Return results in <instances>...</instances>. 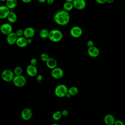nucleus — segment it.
Returning a JSON list of instances; mask_svg holds the SVG:
<instances>
[{"label":"nucleus","instance_id":"nucleus-1","mask_svg":"<svg viewBox=\"0 0 125 125\" xmlns=\"http://www.w3.org/2000/svg\"><path fill=\"white\" fill-rule=\"evenodd\" d=\"M54 21L59 25H66L70 21V15L68 11L64 9L59 10L55 14Z\"/></svg>","mask_w":125,"mask_h":125},{"label":"nucleus","instance_id":"nucleus-2","mask_svg":"<svg viewBox=\"0 0 125 125\" xmlns=\"http://www.w3.org/2000/svg\"><path fill=\"white\" fill-rule=\"evenodd\" d=\"M68 91L67 86L63 84L58 85L55 88V94L59 98H63L65 97L66 93Z\"/></svg>","mask_w":125,"mask_h":125},{"label":"nucleus","instance_id":"nucleus-3","mask_svg":"<svg viewBox=\"0 0 125 125\" xmlns=\"http://www.w3.org/2000/svg\"><path fill=\"white\" fill-rule=\"evenodd\" d=\"M13 83L14 84L18 87H21L24 86L26 83V79L22 75H16L14 77L13 79Z\"/></svg>","mask_w":125,"mask_h":125},{"label":"nucleus","instance_id":"nucleus-4","mask_svg":"<svg viewBox=\"0 0 125 125\" xmlns=\"http://www.w3.org/2000/svg\"><path fill=\"white\" fill-rule=\"evenodd\" d=\"M51 75L53 78L59 79L63 77V71L62 68L56 67L52 69L51 71Z\"/></svg>","mask_w":125,"mask_h":125},{"label":"nucleus","instance_id":"nucleus-5","mask_svg":"<svg viewBox=\"0 0 125 125\" xmlns=\"http://www.w3.org/2000/svg\"><path fill=\"white\" fill-rule=\"evenodd\" d=\"M70 33L72 37L77 38L81 37L82 35L83 30L80 27L75 26L71 28Z\"/></svg>","mask_w":125,"mask_h":125},{"label":"nucleus","instance_id":"nucleus-6","mask_svg":"<svg viewBox=\"0 0 125 125\" xmlns=\"http://www.w3.org/2000/svg\"><path fill=\"white\" fill-rule=\"evenodd\" d=\"M10 11V9L6 5H1L0 6V19L7 18Z\"/></svg>","mask_w":125,"mask_h":125},{"label":"nucleus","instance_id":"nucleus-7","mask_svg":"<svg viewBox=\"0 0 125 125\" xmlns=\"http://www.w3.org/2000/svg\"><path fill=\"white\" fill-rule=\"evenodd\" d=\"M32 111L31 109L26 108L23 109L21 113V117L24 120L27 121L30 119L32 116Z\"/></svg>","mask_w":125,"mask_h":125},{"label":"nucleus","instance_id":"nucleus-8","mask_svg":"<svg viewBox=\"0 0 125 125\" xmlns=\"http://www.w3.org/2000/svg\"><path fill=\"white\" fill-rule=\"evenodd\" d=\"M74 8L77 10H83L85 7L86 3L85 0H74L72 2Z\"/></svg>","mask_w":125,"mask_h":125},{"label":"nucleus","instance_id":"nucleus-9","mask_svg":"<svg viewBox=\"0 0 125 125\" xmlns=\"http://www.w3.org/2000/svg\"><path fill=\"white\" fill-rule=\"evenodd\" d=\"M13 30L12 26L8 23H3L0 26V31L1 33L4 35H8L11 33Z\"/></svg>","mask_w":125,"mask_h":125},{"label":"nucleus","instance_id":"nucleus-10","mask_svg":"<svg viewBox=\"0 0 125 125\" xmlns=\"http://www.w3.org/2000/svg\"><path fill=\"white\" fill-rule=\"evenodd\" d=\"M26 72L29 76L34 77L37 74V68L36 65L30 64L27 66L26 69Z\"/></svg>","mask_w":125,"mask_h":125},{"label":"nucleus","instance_id":"nucleus-11","mask_svg":"<svg viewBox=\"0 0 125 125\" xmlns=\"http://www.w3.org/2000/svg\"><path fill=\"white\" fill-rule=\"evenodd\" d=\"M18 36L16 34V32H13L9 33L7 35L6 37V41L8 44L13 45L16 43Z\"/></svg>","mask_w":125,"mask_h":125},{"label":"nucleus","instance_id":"nucleus-12","mask_svg":"<svg viewBox=\"0 0 125 125\" xmlns=\"http://www.w3.org/2000/svg\"><path fill=\"white\" fill-rule=\"evenodd\" d=\"M87 53L89 56L95 58L98 56L100 53L99 49L95 46H93L92 47H88V49L87 50Z\"/></svg>","mask_w":125,"mask_h":125},{"label":"nucleus","instance_id":"nucleus-13","mask_svg":"<svg viewBox=\"0 0 125 125\" xmlns=\"http://www.w3.org/2000/svg\"><path fill=\"white\" fill-rule=\"evenodd\" d=\"M16 43L19 47H25L28 44L27 39L25 37H19L18 38Z\"/></svg>","mask_w":125,"mask_h":125},{"label":"nucleus","instance_id":"nucleus-14","mask_svg":"<svg viewBox=\"0 0 125 125\" xmlns=\"http://www.w3.org/2000/svg\"><path fill=\"white\" fill-rule=\"evenodd\" d=\"M35 29L31 27H28L26 28L24 30L23 36L27 39L32 38L35 35Z\"/></svg>","mask_w":125,"mask_h":125},{"label":"nucleus","instance_id":"nucleus-15","mask_svg":"<svg viewBox=\"0 0 125 125\" xmlns=\"http://www.w3.org/2000/svg\"><path fill=\"white\" fill-rule=\"evenodd\" d=\"M115 118L113 115L110 114L105 115L104 118V123L107 125H113L114 124Z\"/></svg>","mask_w":125,"mask_h":125},{"label":"nucleus","instance_id":"nucleus-16","mask_svg":"<svg viewBox=\"0 0 125 125\" xmlns=\"http://www.w3.org/2000/svg\"><path fill=\"white\" fill-rule=\"evenodd\" d=\"M54 37L52 42H58L61 41L63 36L62 32L58 29H54Z\"/></svg>","mask_w":125,"mask_h":125},{"label":"nucleus","instance_id":"nucleus-17","mask_svg":"<svg viewBox=\"0 0 125 125\" xmlns=\"http://www.w3.org/2000/svg\"><path fill=\"white\" fill-rule=\"evenodd\" d=\"M46 64L49 68L52 69L57 67V62L55 59L53 58H49L46 62Z\"/></svg>","mask_w":125,"mask_h":125},{"label":"nucleus","instance_id":"nucleus-18","mask_svg":"<svg viewBox=\"0 0 125 125\" xmlns=\"http://www.w3.org/2000/svg\"><path fill=\"white\" fill-rule=\"evenodd\" d=\"M17 0H6L5 1V5L10 9H13L15 8L17 6Z\"/></svg>","mask_w":125,"mask_h":125},{"label":"nucleus","instance_id":"nucleus-19","mask_svg":"<svg viewBox=\"0 0 125 125\" xmlns=\"http://www.w3.org/2000/svg\"><path fill=\"white\" fill-rule=\"evenodd\" d=\"M7 18L10 23H14L17 20V16L14 12L10 11Z\"/></svg>","mask_w":125,"mask_h":125},{"label":"nucleus","instance_id":"nucleus-20","mask_svg":"<svg viewBox=\"0 0 125 125\" xmlns=\"http://www.w3.org/2000/svg\"><path fill=\"white\" fill-rule=\"evenodd\" d=\"M73 8H74V6L72 2L65 1L63 4V9L68 12L72 10Z\"/></svg>","mask_w":125,"mask_h":125},{"label":"nucleus","instance_id":"nucleus-21","mask_svg":"<svg viewBox=\"0 0 125 125\" xmlns=\"http://www.w3.org/2000/svg\"><path fill=\"white\" fill-rule=\"evenodd\" d=\"M49 32L45 28H42L41 29L39 32V36L42 39H46L47 38H48V35H49Z\"/></svg>","mask_w":125,"mask_h":125},{"label":"nucleus","instance_id":"nucleus-22","mask_svg":"<svg viewBox=\"0 0 125 125\" xmlns=\"http://www.w3.org/2000/svg\"><path fill=\"white\" fill-rule=\"evenodd\" d=\"M62 111H57L53 113L52 115V118L53 120L55 121H58L62 118Z\"/></svg>","mask_w":125,"mask_h":125},{"label":"nucleus","instance_id":"nucleus-23","mask_svg":"<svg viewBox=\"0 0 125 125\" xmlns=\"http://www.w3.org/2000/svg\"><path fill=\"white\" fill-rule=\"evenodd\" d=\"M68 92L71 95V96H75L77 95L79 91H78V89L76 87L72 86L68 89Z\"/></svg>","mask_w":125,"mask_h":125},{"label":"nucleus","instance_id":"nucleus-24","mask_svg":"<svg viewBox=\"0 0 125 125\" xmlns=\"http://www.w3.org/2000/svg\"><path fill=\"white\" fill-rule=\"evenodd\" d=\"M22 72V69L21 66H17L14 68V73L16 75H21Z\"/></svg>","mask_w":125,"mask_h":125},{"label":"nucleus","instance_id":"nucleus-25","mask_svg":"<svg viewBox=\"0 0 125 125\" xmlns=\"http://www.w3.org/2000/svg\"><path fill=\"white\" fill-rule=\"evenodd\" d=\"M48 55L46 53H42L41 55V59L43 62H46L47 60L49 59Z\"/></svg>","mask_w":125,"mask_h":125},{"label":"nucleus","instance_id":"nucleus-26","mask_svg":"<svg viewBox=\"0 0 125 125\" xmlns=\"http://www.w3.org/2000/svg\"><path fill=\"white\" fill-rule=\"evenodd\" d=\"M2 72H3L4 74H6V76H14V73L13 72L9 70V69H5Z\"/></svg>","mask_w":125,"mask_h":125},{"label":"nucleus","instance_id":"nucleus-27","mask_svg":"<svg viewBox=\"0 0 125 125\" xmlns=\"http://www.w3.org/2000/svg\"><path fill=\"white\" fill-rule=\"evenodd\" d=\"M23 32H24V30H23L22 29H18L16 31V33L18 36V37H21L22 36V35H23Z\"/></svg>","mask_w":125,"mask_h":125},{"label":"nucleus","instance_id":"nucleus-28","mask_svg":"<svg viewBox=\"0 0 125 125\" xmlns=\"http://www.w3.org/2000/svg\"><path fill=\"white\" fill-rule=\"evenodd\" d=\"M54 29L51 30L49 33V35H48V38L50 41H52L53 39V37H54Z\"/></svg>","mask_w":125,"mask_h":125},{"label":"nucleus","instance_id":"nucleus-29","mask_svg":"<svg viewBox=\"0 0 125 125\" xmlns=\"http://www.w3.org/2000/svg\"><path fill=\"white\" fill-rule=\"evenodd\" d=\"M114 125H124V122L120 120H116L114 123Z\"/></svg>","mask_w":125,"mask_h":125},{"label":"nucleus","instance_id":"nucleus-30","mask_svg":"<svg viewBox=\"0 0 125 125\" xmlns=\"http://www.w3.org/2000/svg\"><path fill=\"white\" fill-rule=\"evenodd\" d=\"M86 44H87V46L88 47H92V46H94V42H93L92 40H88V41L87 42Z\"/></svg>","mask_w":125,"mask_h":125},{"label":"nucleus","instance_id":"nucleus-31","mask_svg":"<svg viewBox=\"0 0 125 125\" xmlns=\"http://www.w3.org/2000/svg\"><path fill=\"white\" fill-rule=\"evenodd\" d=\"M37 63V60L35 58H32L30 60V64L36 65Z\"/></svg>","mask_w":125,"mask_h":125},{"label":"nucleus","instance_id":"nucleus-32","mask_svg":"<svg viewBox=\"0 0 125 125\" xmlns=\"http://www.w3.org/2000/svg\"><path fill=\"white\" fill-rule=\"evenodd\" d=\"M95 1L100 4H103L106 2V0H95Z\"/></svg>","mask_w":125,"mask_h":125},{"label":"nucleus","instance_id":"nucleus-33","mask_svg":"<svg viewBox=\"0 0 125 125\" xmlns=\"http://www.w3.org/2000/svg\"><path fill=\"white\" fill-rule=\"evenodd\" d=\"M42 75H41V74H40V75H38V76L37 77V78H36L37 81L39 83H41L42 80Z\"/></svg>","mask_w":125,"mask_h":125},{"label":"nucleus","instance_id":"nucleus-34","mask_svg":"<svg viewBox=\"0 0 125 125\" xmlns=\"http://www.w3.org/2000/svg\"><path fill=\"white\" fill-rule=\"evenodd\" d=\"M62 114L63 116H66L68 114V111L66 109H64L62 111Z\"/></svg>","mask_w":125,"mask_h":125},{"label":"nucleus","instance_id":"nucleus-35","mask_svg":"<svg viewBox=\"0 0 125 125\" xmlns=\"http://www.w3.org/2000/svg\"><path fill=\"white\" fill-rule=\"evenodd\" d=\"M46 2L47 3L49 4H52V3H54V0H46Z\"/></svg>","mask_w":125,"mask_h":125},{"label":"nucleus","instance_id":"nucleus-36","mask_svg":"<svg viewBox=\"0 0 125 125\" xmlns=\"http://www.w3.org/2000/svg\"><path fill=\"white\" fill-rule=\"evenodd\" d=\"M22 2L25 3H29L32 0H21Z\"/></svg>","mask_w":125,"mask_h":125},{"label":"nucleus","instance_id":"nucleus-37","mask_svg":"<svg viewBox=\"0 0 125 125\" xmlns=\"http://www.w3.org/2000/svg\"><path fill=\"white\" fill-rule=\"evenodd\" d=\"M27 42L28 44H31L32 42V40L31 39V38L27 39Z\"/></svg>","mask_w":125,"mask_h":125},{"label":"nucleus","instance_id":"nucleus-38","mask_svg":"<svg viewBox=\"0 0 125 125\" xmlns=\"http://www.w3.org/2000/svg\"><path fill=\"white\" fill-rule=\"evenodd\" d=\"M71 95L68 92L67 93H66V95H65V97H66V98H70L71 97Z\"/></svg>","mask_w":125,"mask_h":125},{"label":"nucleus","instance_id":"nucleus-39","mask_svg":"<svg viewBox=\"0 0 125 125\" xmlns=\"http://www.w3.org/2000/svg\"><path fill=\"white\" fill-rule=\"evenodd\" d=\"M114 0H106V2L108 3H112L114 2Z\"/></svg>","mask_w":125,"mask_h":125},{"label":"nucleus","instance_id":"nucleus-40","mask_svg":"<svg viewBox=\"0 0 125 125\" xmlns=\"http://www.w3.org/2000/svg\"><path fill=\"white\" fill-rule=\"evenodd\" d=\"M38 1L41 3H44L46 2V0H38Z\"/></svg>","mask_w":125,"mask_h":125},{"label":"nucleus","instance_id":"nucleus-41","mask_svg":"<svg viewBox=\"0 0 125 125\" xmlns=\"http://www.w3.org/2000/svg\"><path fill=\"white\" fill-rule=\"evenodd\" d=\"M65 0V1H68V2H73V1L74 0Z\"/></svg>","mask_w":125,"mask_h":125},{"label":"nucleus","instance_id":"nucleus-42","mask_svg":"<svg viewBox=\"0 0 125 125\" xmlns=\"http://www.w3.org/2000/svg\"><path fill=\"white\" fill-rule=\"evenodd\" d=\"M0 0L1 1H6V0Z\"/></svg>","mask_w":125,"mask_h":125}]
</instances>
